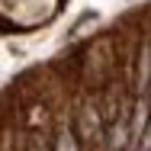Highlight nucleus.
I'll use <instances>...</instances> for the list:
<instances>
[{
	"mask_svg": "<svg viewBox=\"0 0 151 151\" xmlns=\"http://www.w3.org/2000/svg\"><path fill=\"white\" fill-rule=\"evenodd\" d=\"M77 145L81 151H106V125L100 116V106H96V96H84L81 109H77Z\"/></svg>",
	"mask_w": 151,
	"mask_h": 151,
	"instance_id": "obj_1",
	"label": "nucleus"
},
{
	"mask_svg": "<svg viewBox=\"0 0 151 151\" xmlns=\"http://www.w3.org/2000/svg\"><path fill=\"white\" fill-rule=\"evenodd\" d=\"M52 151H81V145H77V135H74V122H71V116H68V113L58 119Z\"/></svg>",
	"mask_w": 151,
	"mask_h": 151,
	"instance_id": "obj_3",
	"label": "nucleus"
},
{
	"mask_svg": "<svg viewBox=\"0 0 151 151\" xmlns=\"http://www.w3.org/2000/svg\"><path fill=\"white\" fill-rule=\"evenodd\" d=\"M148 81H151V42L145 39V42L138 45V55H135V74H132V87H135L138 96H145Z\"/></svg>",
	"mask_w": 151,
	"mask_h": 151,
	"instance_id": "obj_2",
	"label": "nucleus"
}]
</instances>
